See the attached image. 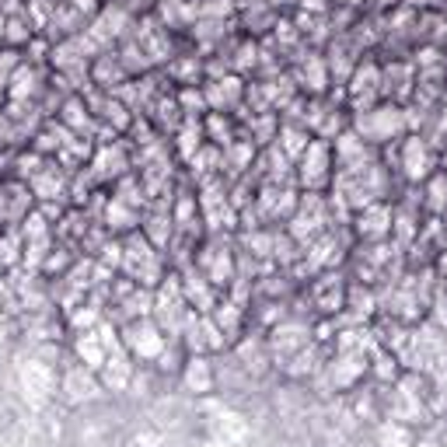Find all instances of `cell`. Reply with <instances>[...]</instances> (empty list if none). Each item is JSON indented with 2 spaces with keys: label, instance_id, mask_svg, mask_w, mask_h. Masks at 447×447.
Returning a JSON list of instances; mask_svg holds the SVG:
<instances>
[{
  "label": "cell",
  "instance_id": "6da1fadb",
  "mask_svg": "<svg viewBox=\"0 0 447 447\" xmlns=\"http://www.w3.org/2000/svg\"><path fill=\"white\" fill-rule=\"evenodd\" d=\"M332 178H336L332 140L311 136V143L294 161V182H297L301 192H325V189H332Z\"/></svg>",
  "mask_w": 447,
  "mask_h": 447
},
{
  "label": "cell",
  "instance_id": "7a4b0ae2",
  "mask_svg": "<svg viewBox=\"0 0 447 447\" xmlns=\"http://www.w3.org/2000/svg\"><path fill=\"white\" fill-rule=\"evenodd\" d=\"M360 140H367L370 147H384V143H395L405 136L409 123H405V112L398 105H370L363 112H356V123L350 126Z\"/></svg>",
  "mask_w": 447,
  "mask_h": 447
},
{
  "label": "cell",
  "instance_id": "3957f363",
  "mask_svg": "<svg viewBox=\"0 0 447 447\" xmlns=\"http://www.w3.org/2000/svg\"><path fill=\"white\" fill-rule=\"evenodd\" d=\"M119 343L126 346V353H130L140 367H150V363L161 360V353H164L168 343H175V339H168V336L161 332V325L147 315V318H133V322L119 325Z\"/></svg>",
  "mask_w": 447,
  "mask_h": 447
},
{
  "label": "cell",
  "instance_id": "277c9868",
  "mask_svg": "<svg viewBox=\"0 0 447 447\" xmlns=\"http://www.w3.org/2000/svg\"><path fill=\"white\" fill-rule=\"evenodd\" d=\"M391 203L388 199H377V203H367L360 210L350 213V228L356 235L360 245H370V242H388L391 238Z\"/></svg>",
  "mask_w": 447,
  "mask_h": 447
},
{
  "label": "cell",
  "instance_id": "5b68a950",
  "mask_svg": "<svg viewBox=\"0 0 447 447\" xmlns=\"http://www.w3.org/2000/svg\"><path fill=\"white\" fill-rule=\"evenodd\" d=\"M395 147H398V164H395V171H402L409 182H426V178L437 171V157H433V150H430V143H426L423 136L409 133V136H402Z\"/></svg>",
  "mask_w": 447,
  "mask_h": 447
},
{
  "label": "cell",
  "instance_id": "8992f818",
  "mask_svg": "<svg viewBox=\"0 0 447 447\" xmlns=\"http://www.w3.org/2000/svg\"><path fill=\"white\" fill-rule=\"evenodd\" d=\"M178 377H182L185 391H192V395H210V391L217 388V363H213V356L185 353Z\"/></svg>",
  "mask_w": 447,
  "mask_h": 447
}]
</instances>
